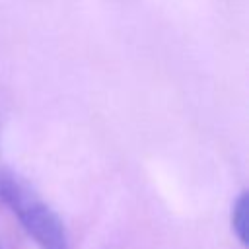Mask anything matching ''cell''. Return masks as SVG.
<instances>
[{"label": "cell", "instance_id": "6da1fadb", "mask_svg": "<svg viewBox=\"0 0 249 249\" xmlns=\"http://www.w3.org/2000/svg\"><path fill=\"white\" fill-rule=\"evenodd\" d=\"M0 202L19 220L39 249H70L62 220L35 189L14 171H0Z\"/></svg>", "mask_w": 249, "mask_h": 249}, {"label": "cell", "instance_id": "7a4b0ae2", "mask_svg": "<svg viewBox=\"0 0 249 249\" xmlns=\"http://www.w3.org/2000/svg\"><path fill=\"white\" fill-rule=\"evenodd\" d=\"M231 230L237 241L245 247L247 245V231H249V196L247 193H239L231 206Z\"/></svg>", "mask_w": 249, "mask_h": 249}]
</instances>
